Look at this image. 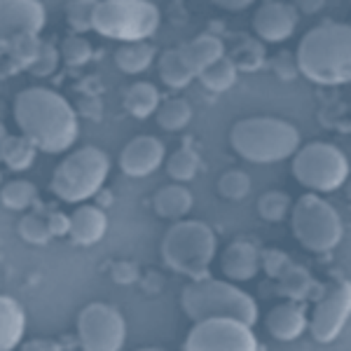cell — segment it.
I'll use <instances>...</instances> for the list:
<instances>
[{"label": "cell", "mask_w": 351, "mask_h": 351, "mask_svg": "<svg viewBox=\"0 0 351 351\" xmlns=\"http://www.w3.org/2000/svg\"><path fill=\"white\" fill-rule=\"evenodd\" d=\"M218 8H223V10H232V12H241V10H246V8H251V3L248 0H243V3H218Z\"/></svg>", "instance_id": "obj_43"}, {"label": "cell", "mask_w": 351, "mask_h": 351, "mask_svg": "<svg viewBox=\"0 0 351 351\" xmlns=\"http://www.w3.org/2000/svg\"><path fill=\"white\" fill-rule=\"evenodd\" d=\"M300 129L281 117H243L230 129V145L251 164H276L293 157L300 148Z\"/></svg>", "instance_id": "obj_3"}, {"label": "cell", "mask_w": 351, "mask_h": 351, "mask_svg": "<svg viewBox=\"0 0 351 351\" xmlns=\"http://www.w3.org/2000/svg\"><path fill=\"white\" fill-rule=\"evenodd\" d=\"M274 73L276 77L281 80H293L298 75V66H295V56H288V54H279L274 59Z\"/></svg>", "instance_id": "obj_40"}, {"label": "cell", "mask_w": 351, "mask_h": 351, "mask_svg": "<svg viewBox=\"0 0 351 351\" xmlns=\"http://www.w3.org/2000/svg\"><path fill=\"white\" fill-rule=\"evenodd\" d=\"M295 66L314 84H347L351 80V26L324 21L309 28L298 45Z\"/></svg>", "instance_id": "obj_2"}, {"label": "cell", "mask_w": 351, "mask_h": 351, "mask_svg": "<svg viewBox=\"0 0 351 351\" xmlns=\"http://www.w3.org/2000/svg\"><path fill=\"white\" fill-rule=\"evenodd\" d=\"M106 232H108V216L104 213V208L82 204L71 216V234L68 237L77 246H94L104 239Z\"/></svg>", "instance_id": "obj_18"}, {"label": "cell", "mask_w": 351, "mask_h": 351, "mask_svg": "<svg viewBox=\"0 0 351 351\" xmlns=\"http://www.w3.org/2000/svg\"><path fill=\"white\" fill-rule=\"evenodd\" d=\"M300 8H307V10H321V8H324V5H321V3H314V5H300Z\"/></svg>", "instance_id": "obj_46"}, {"label": "cell", "mask_w": 351, "mask_h": 351, "mask_svg": "<svg viewBox=\"0 0 351 351\" xmlns=\"http://www.w3.org/2000/svg\"><path fill=\"white\" fill-rule=\"evenodd\" d=\"M59 59H61L59 49H56L52 43L43 40L40 54H38L36 64L31 66V71H28V73H31V75H36V77H49L56 68H59Z\"/></svg>", "instance_id": "obj_37"}, {"label": "cell", "mask_w": 351, "mask_h": 351, "mask_svg": "<svg viewBox=\"0 0 351 351\" xmlns=\"http://www.w3.org/2000/svg\"><path fill=\"white\" fill-rule=\"evenodd\" d=\"M307 324L309 316L304 302H293V300H288L284 304H276L267 314V319H265L267 332L274 339H279V342H293L300 335H304Z\"/></svg>", "instance_id": "obj_16"}, {"label": "cell", "mask_w": 351, "mask_h": 351, "mask_svg": "<svg viewBox=\"0 0 351 351\" xmlns=\"http://www.w3.org/2000/svg\"><path fill=\"white\" fill-rule=\"evenodd\" d=\"M251 192V176L241 169H230L218 178V195L228 202H241Z\"/></svg>", "instance_id": "obj_33"}, {"label": "cell", "mask_w": 351, "mask_h": 351, "mask_svg": "<svg viewBox=\"0 0 351 351\" xmlns=\"http://www.w3.org/2000/svg\"><path fill=\"white\" fill-rule=\"evenodd\" d=\"M112 279H115L117 284H132V281L138 279V269H136V265L120 263L112 267Z\"/></svg>", "instance_id": "obj_41"}, {"label": "cell", "mask_w": 351, "mask_h": 351, "mask_svg": "<svg viewBox=\"0 0 351 351\" xmlns=\"http://www.w3.org/2000/svg\"><path fill=\"white\" fill-rule=\"evenodd\" d=\"M47 228H49V234L56 237V239H59V237H68L71 234V216H66V213H61V211L49 213Z\"/></svg>", "instance_id": "obj_39"}, {"label": "cell", "mask_w": 351, "mask_h": 351, "mask_svg": "<svg viewBox=\"0 0 351 351\" xmlns=\"http://www.w3.org/2000/svg\"><path fill=\"white\" fill-rule=\"evenodd\" d=\"M160 8L150 0H99L94 5L92 31L110 40L145 43L160 28Z\"/></svg>", "instance_id": "obj_6"}, {"label": "cell", "mask_w": 351, "mask_h": 351, "mask_svg": "<svg viewBox=\"0 0 351 351\" xmlns=\"http://www.w3.org/2000/svg\"><path fill=\"white\" fill-rule=\"evenodd\" d=\"M40 47H43V40L40 36L36 33H26V36H19L16 40L10 45L8 54V68H12L10 73L14 71H31V66L36 64L38 54H40Z\"/></svg>", "instance_id": "obj_28"}, {"label": "cell", "mask_w": 351, "mask_h": 351, "mask_svg": "<svg viewBox=\"0 0 351 351\" xmlns=\"http://www.w3.org/2000/svg\"><path fill=\"white\" fill-rule=\"evenodd\" d=\"M162 99L152 82H134L124 92V108L136 120H148L160 108Z\"/></svg>", "instance_id": "obj_22"}, {"label": "cell", "mask_w": 351, "mask_h": 351, "mask_svg": "<svg viewBox=\"0 0 351 351\" xmlns=\"http://www.w3.org/2000/svg\"><path fill=\"white\" fill-rule=\"evenodd\" d=\"M183 351H260L251 326L237 319H206L192 326Z\"/></svg>", "instance_id": "obj_11"}, {"label": "cell", "mask_w": 351, "mask_h": 351, "mask_svg": "<svg viewBox=\"0 0 351 351\" xmlns=\"http://www.w3.org/2000/svg\"><path fill=\"white\" fill-rule=\"evenodd\" d=\"M38 199V188L31 180H10L0 188V202L10 211H26Z\"/></svg>", "instance_id": "obj_30"}, {"label": "cell", "mask_w": 351, "mask_h": 351, "mask_svg": "<svg viewBox=\"0 0 351 351\" xmlns=\"http://www.w3.org/2000/svg\"><path fill=\"white\" fill-rule=\"evenodd\" d=\"M178 49L195 77H199L208 66H213L225 56V43L213 33H202V36L192 38L190 43L178 45Z\"/></svg>", "instance_id": "obj_19"}, {"label": "cell", "mask_w": 351, "mask_h": 351, "mask_svg": "<svg viewBox=\"0 0 351 351\" xmlns=\"http://www.w3.org/2000/svg\"><path fill=\"white\" fill-rule=\"evenodd\" d=\"M223 274L230 281H251L260 274V248L253 241L237 239L232 241L220 260Z\"/></svg>", "instance_id": "obj_17"}, {"label": "cell", "mask_w": 351, "mask_h": 351, "mask_svg": "<svg viewBox=\"0 0 351 351\" xmlns=\"http://www.w3.org/2000/svg\"><path fill=\"white\" fill-rule=\"evenodd\" d=\"M8 136H10V134H8V129H5V124L0 122V143H3V141L8 138Z\"/></svg>", "instance_id": "obj_44"}, {"label": "cell", "mask_w": 351, "mask_h": 351, "mask_svg": "<svg viewBox=\"0 0 351 351\" xmlns=\"http://www.w3.org/2000/svg\"><path fill=\"white\" fill-rule=\"evenodd\" d=\"M180 307L195 324L206 319H237L253 328L258 321L256 300L232 281L211 279V276L190 281L180 293Z\"/></svg>", "instance_id": "obj_4"}, {"label": "cell", "mask_w": 351, "mask_h": 351, "mask_svg": "<svg viewBox=\"0 0 351 351\" xmlns=\"http://www.w3.org/2000/svg\"><path fill=\"white\" fill-rule=\"evenodd\" d=\"M136 351H167V349H164V347H141Z\"/></svg>", "instance_id": "obj_45"}, {"label": "cell", "mask_w": 351, "mask_h": 351, "mask_svg": "<svg viewBox=\"0 0 351 351\" xmlns=\"http://www.w3.org/2000/svg\"><path fill=\"white\" fill-rule=\"evenodd\" d=\"M26 332V311L19 300L0 295V351H14Z\"/></svg>", "instance_id": "obj_20"}, {"label": "cell", "mask_w": 351, "mask_h": 351, "mask_svg": "<svg viewBox=\"0 0 351 351\" xmlns=\"http://www.w3.org/2000/svg\"><path fill=\"white\" fill-rule=\"evenodd\" d=\"M279 288L284 295H288L293 302H302L304 298H311V293H324L326 288L319 286L311 274L300 265H291L279 279Z\"/></svg>", "instance_id": "obj_25"}, {"label": "cell", "mask_w": 351, "mask_h": 351, "mask_svg": "<svg viewBox=\"0 0 351 351\" xmlns=\"http://www.w3.org/2000/svg\"><path fill=\"white\" fill-rule=\"evenodd\" d=\"M77 339L82 351H122L127 339L124 316L112 304H87L77 314Z\"/></svg>", "instance_id": "obj_10"}, {"label": "cell", "mask_w": 351, "mask_h": 351, "mask_svg": "<svg viewBox=\"0 0 351 351\" xmlns=\"http://www.w3.org/2000/svg\"><path fill=\"white\" fill-rule=\"evenodd\" d=\"M16 232H19L21 239L26 243H31V246H45V243L52 239L47 220H43L38 216H24L19 220V225H16Z\"/></svg>", "instance_id": "obj_35"}, {"label": "cell", "mask_w": 351, "mask_h": 351, "mask_svg": "<svg viewBox=\"0 0 351 351\" xmlns=\"http://www.w3.org/2000/svg\"><path fill=\"white\" fill-rule=\"evenodd\" d=\"M59 54L64 56V61L68 66H84L89 59L94 56V49H92V45H89L87 38H82V36H68L64 45H61V49H59Z\"/></svg>", "instance_id": "obj_34"}, {"label": "cell", "mask_w": 351, "mask_h": 351, "mask_svg": "<svg viewBox=\"0 0 351 351\" xmlns=\"http://www.w3.org/2000/svg\"><path fill=\"white\" fill-rule=\"evenodd\" d=\"M167 160L164 143L155 136H136L120 152V169L132 178H145L155 173Z\"/></svg>", "instance_id": "obj_15"}, {"label": "cell", "mask_w": 351, "mask_h": 351, "mask_svg": "<svg viewBox=\"0 0 351 351\" xmlns=\"http://www.w3.org/2000/svg\"><path fill=\"white\" fill-rule=\"evenodd\" d=\"M237 77H239V71H237L234 61H232L230 56H223V59L216 61L213 66H208L197 80L202 82V87L206 89V92L223 94L234 87Z\"/></svg>", "instance_id": "obj_27"}, {"label": "cell", "mask_w": 351, "mask_h": 351, "mask_svg": "<svg viewBox=\"0 0 351 351\" xmlns=\"http://www.w3.org/2000/svg\"><path fill=\"white\" fill-rule=\"evenodd\" d=\"M155 117L164 132H183L192 122V106H190V101L180 99V96H173V99L162 101Z\"/></svg>", "instance_id": "obj_29"}, {"label": "cell", "mask_w": 351, "mask_h": 351, "mask_svg": "<svg viewBox=\"0 0 351 351\" xmlns=\"http://www.w3.org/2000/svg\"><path fill=\"white\" fill-rule=\"evenodd\" d=\"M218 251L216 232L199 220H178L167 230L162 239L164 265L192 281L206 279L208 267Z\"/></svg>", "instance_id": "obj_5"}, {"label": "cell", "mask_w": 351, "mask_h": 351, "mask_svg": "<svg viewBox=\"0 0 351 351\" xmlns=\"http://www.w3.org/2000/svg\"><path fill=\"white\" fill-rule=\"evenodd\" d=\"M21 351H61V347L52 339H31L21 347Z\"/></svg>", "instance_id": "obj_42"}, {"label": "cell", "mask_w": 351, "mask_h": 351, "mask_svg": "<svg viewBox=\"0 0 351 351\" xmlns=\"http://www.w3.org/2000/svg\"><path fill=\"white\" fill-rule=\"evenodd\" d=\"M38 148L26 138V136H12L0 143V162L8 164L10 171H28L36 162Z\"/></svg>", "instance_id": "obj_24"}, {"label": "cell", "mask_w": 351, "mask_h": 351, "mask_svg": "<svg viewBox=\"0 0 351 351\" xmlns=\"http://www.w3.org/2000/svg\"><path fill=\"white\" fill-rule=\"evenodd\" d=\"M14 122L38 150L59 155L75 145L80 120L71 104L54 89L28 87L14 99Z\"/></svg>", "instance_id": "obj_1"}, {"label": "cell", "mask_w": 351, "mask_h": 351, "mask_svg": "<svg viewBox=\"0 0 351 351\" xmlns=\"http://www.w3.org/2000/svg\"><path fill=\"white\" fill-rule=\"evenodd\" d=\"M0 183H3V173H0Z\"/></svg>", "instance_id": "obj_47"}, {"label": "cell", "mask_w": 351, "mask_h": 351, "mask_svg": "<svg viewBox=\"0 0 351 351\" xmlns=\"http://www.w3.org/2000/svg\"><path fill=\"white\" fill-rule=\"evenodd\" d=\"M160 77H162V82L171 89H183L195 80V75H192L188 64L183 61L178 47H169L162 52V56H160Z\"/></svg>", "instance_id": "obj_26"}, {"label": "cell", "mask_w": 351, "mask_h": 351, "mask_svg": "<svg viewBox=\"0 0 351 351\" xmlns=\"http://www.w3.org/2000/svg\"><path fill=\"white\" fill-rule=\"evenodd\" d=\"M291 228L295 239L311 253L332 251L344 237L342 216L337 208L314 192H307L293 204Z\"/></svg>", "instance_id": "obj_8"}, {"label": "cell", "mask_w": 351, "mask_h": 351, "mask_svg": "<svg viewBox=\"0 0 351 351\" xmlns=\"http://www.w3.org/2000/svg\"><path fill=\"white\" fill-rule=\"evenodd\" d=\"M164 167H167L169 178L176 180V183H190L197 176V171H199V155L192 148H180L173 155H169Z\"/></svg>", "instance_id": "obj_31"}, {"label": "cell", "mask_w": 351, "mask_h": 351, "mask_svg": "<svg viewBox=\"0 0 351 351\" xmlns=\"http://www.w3.org/2000/svg\"><path fill=\"white\" fill-rule=\"evenodd\" d=\"M293 260L288 258V253L269 248V251H260V269L267 271V276L271 279H281V274L291 267Z\"/></svg>", "instance_id": "obj_38"}, {"label": "cell", "mask_w": 351, "mask_h": 351, "mask_svg": "<svg viewBox=\"0 0 351 351\" xmlns=\"http://www.w3.org/2000/svg\"><path fill=\"white\" fill-rule=\"evenodd\" d=\"M293 208L291 195L281 190H269L258 199V216L267 223H281Z\"/></svg>", "instance_id": "obj_32"}, {"label": "cell", "mask_w": 351, "mask_h": 351, "mask_svg": "<svg viewBox=\"0 0 351 351\" xmlns=\"http://www.w3.org/2000/svg\"><path fill=\"white\" fill-rule=\"evenodd\" d=\"M293 176L314 195L335 192L349 178V160L335 143L311 141L293 155Z\"/></svg>", "instance_id": "obj_9"}, {"label": "cell", "mask_w": 351, "mask_h": 351, "mask_svg": "<svg viewBox=\"0 0 351 351\" xmlns=\"http://www.w3.org/2000/svg\"><path fill=\"white\" fill-rule=\"evenodd\" d=\"M152 206H155V213L160 218L167 220H176L178 223L180 218H185L195 206V197L192 192L180 183H171L164 185V188L157 192L155 199H152Z\"/></svg>", "instance_id": "obj_21"}, {"label": "cell", "mask_w": 351, "mask_h": 351, "mask_svg": "<svg viewBox=\"0 0 351 351\" xmlns=\"http://www.w3.org/2000/svg\"><path fill=\"white\" fill-rule=\"evenodd\" d=\"M349 311H351V286L349 281H339L330 291H324V295L316 300V307L309 316L307 330L321 344L335 342L342 335L344 326H347Z\"/></svg>", "instance_id": "obj_12"}, {"label": "cell", "mask_w": 351, "mask_h": 351, "mask_svg": "<svg viewBox=\"0 0 351 351\" xmlns=\"http://www.w3.org/2000/svg\"><path fill=\"white\" fill-rule=\"evenodd\" d=\"M110 171V160L96 145H82L73 150L52 173L49 190L61 202H87L104 188Z\"/></svg>", "instance_id": "obj_7"}, {"label": "cell", "mask_w": 351, "mask_h": 351, "mask_svg": "<svg viewBox=\"0 0 351 351\" xmlns=\"http://www.w3.org/2000/svg\"><path fill=\"white\" fill-rule=\"evenodd\" d=\"M300 12L295 5L281 3V0H267L258 5L253 14V31L265 43H284L295 33Z\"/></svg>", "instance_id": "obj_14"}, {"label": "cell", "mask_w": 351, "mask_h": 351, "mask_svg": "<svg viewBox=\"0 0 351 351\" xmlns=\"http://www.w3.org/2000/svg\"><path fill=\"white\" fill-rule=\"evenodd\" d=\"M157 49L145 40V43H127L120 45L115 52V66L120 68L124 75H141L152 66Z\"/></svg>", "instance_id": "obj_23"}, {"label": "cell", "mask_w": 351, "mask_h": 351, "mask_svg": "<svg viewBox=\"0 0 351 351\" xmlns=\"http://www.w3.org/2000/svg\"><path fill=\"white\" fill-rule=\"evenodd\" d=\"M47 24V10L38 0H0V56L26 33H40Z\"/></svg>", "instance_id": "obj_13"}, {"label": "cell", "mask_w": 351, "mask_h": 351, "mask_svg": "<svg viewBox=\"0 0 351 351\" xmlns=\"http://www.w3.org/2000/svg\"><path fill=\"white\" fill-rule=\"evenodd\" d=\"M92 0H73L66 5V21L75 33L92 31V14H94Z\"/></svg>", "instance_id": "obj_36"}]
</instances>
